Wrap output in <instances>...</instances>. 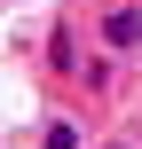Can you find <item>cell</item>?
<instances>
[{
  "label": "cell",
  "instance_id": "obj_1",
  "mask_svg": "<svg viewBox=\"0 0 142 149\" xmlns=\"http://www.w3.org/2000/svg\"><path fill=\"white\" fill-rule=\"evenodd\" d=\"M103 47H119V55L142 47V8H111V16H103Z\"/></svg>",
  "mask_w": 142,
  "mask_h": 149
},
{
  "label": "cell",
  "instance_id": "obj_2",
  "mask_svg": "<svg viewBox=\"0 0 142 149\" xmlns=\"http://www.w3.org/2000/svg\"><path fill=\"white\" fill-rule=\"evenodd\" d=\"M47 149H79V126H47Z\"/></svg>",
  "mask_w": 142,
  "mask_h": 149
},
{
  "label": "cell",
  "instance_id": "obj_3",
  "mask_svg": "<svg viewBox=\"0 0 142 149\" xmlns=\"http://www.w3.org/2000/svg\"><path fill=\"white\" fill-rule=\"evenodd\" d=\"M111 149H126V141H111Z\"/></svg>",
  "mask_w": 142,
  "mask_h": 149
}]
</instances>
